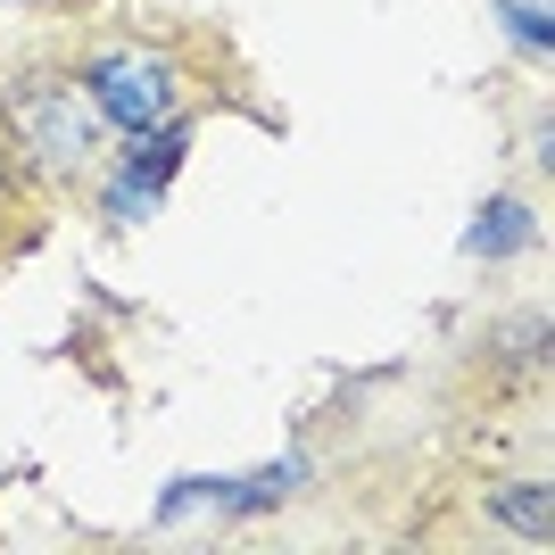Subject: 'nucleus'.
I'll list each match as a JSON object with an SVG mask.
<instances>
[{
	"instance_id": "nucleus-1",
	"label": "nucleus",
	"mask_w": 555,
	"mask_h": 555,
	"mask_svg": "<svg viewBox=\"0 0 555 555\" xmlns=\"http://www.w3.org/2000/svg\"><path fill=\"white\" fill-rule=\"evenodd\" d=\"M9 133L25 141V158L42 166V175H75L100 141V108H83L59 75H34V83L9 92Z\"/></svg>"
},
{
	"instance_id": "nucleus-4",
	"label": "nucleus",
	"mask_w": 555,
	"mask_h": 555,
	"mask_svg": "<svg viewBox=\"0 0 555 555\" xmlns=\"http://www.w3.org/2000/svg\"><path fill=\"white\" fill-rule=\"evenodd\" d=\"M522 241H531L522 199H489V216L473 224V249H481V257H506V249H522Z\"/></svg>"
},
{
	"instance_id": "nucleus-5",
	"label": "nucleus",
	"mask_w": 555,
	"mask_h": 555,
	"mask_svg": "<svg viewBox=\"0 0 555 555\" xmlns=\"http://www.w3.org/2000/svg\"><path fill=\"white\" fill-rule=\"evenodd\" d=\"M498 514H506V531H547V522H539V514H547V489H522V498H498Z\"/></svg>"
},
{
	"instance_id": "nucleus-2",
	"label": "nucleus",
	"mask_w": 555,
	"mask_h": 555,
	"mask_svg": "<svg viewBox=\"0 0 555 555\" xmlns=\"http://www.w3.org/2000/svg\"><path fill=\"white\" fill-rule=\"evenodd\" d=\"M83 92H92V108H100V125H116V133L133 141V133H150V125H166L175 116V67H166L158 50H100L92 59V75H83Z\"/></svg>"
},
{
	"instance_id": "nucleus-3",
	"label": "nucleus",
	"mask_w": 555,
	"mask_h": 555,
	"mask_svg": "<svg viewBox=\"0 0 555 555\" xmlns=\"http://www.w3.org/2000/svg\"><path fill=\"white\" fill-rule=\"evenodd\" d=\"M125 150H133V158L108 175V216H150V208H158V191L175 183L183 150H191V125H150V133H133Z\"/></svg>"
}]
</instances>
